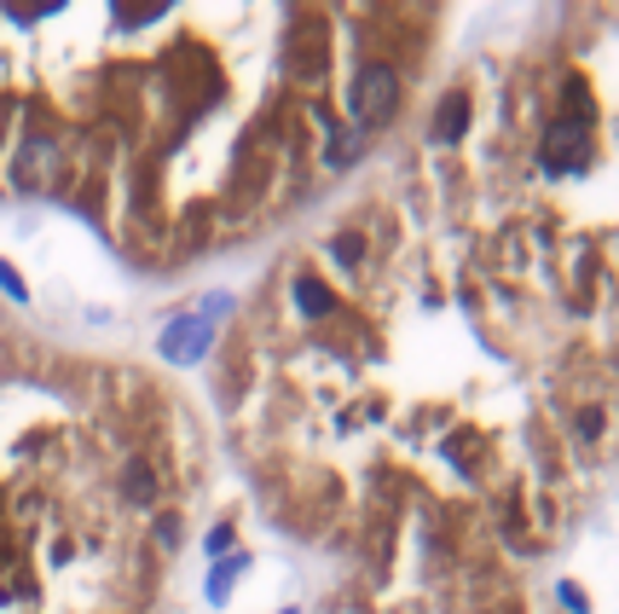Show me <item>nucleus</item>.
<instances>
[{"mask_svg": "<svg viewBox=\"0 0 619 614\" xmlns=\"http://www.w3.org/2000/svg\"><path fill=\"white\" fill-rule=\"evenodd\" d=\"M0 291H7L12 302H24V296H30V291H24V278H18V273L7 268V261H0Z\"/></svg>", "mask_w": 619, "mask_h": 614, "instance_id": "nucleus-4", "label": "nucleus"}, {"mask_svg": "<svg viewBox=\"0 0 619 614\" xmlns=\"http://www.w3.org/2000/svg\"><path fill=\"white\" fill-rule=\"evenodd\" d=\"M296 302H301V314H330V291H319L313 278L296 284Z\"/></svg>", "mask_w": 619, "mask_h": 614, "instance_id": "nucleus-3", "label": "nucleus"}, {"mask_svg": "<svg viewBox=\"0 0 619 614\" xmlns=\"http://www.w3.org/2000/svg\"><path fill=\"white\" fill-rule=\"evenodd\" d=\"M394 111H400V76L388 70V65H365L359 81H354V116H359V128H382Z\"/></svg>", "mask_w": 619, "mask_h": 614, "instance_id": "nucleus-1", "label": "nucleus"}, {"mask_svg": "<svg viewBox=\"0 0 619 614\" xmlns=\"http://www.w3.org/2000/svg\"><path fill=\"white\" fill-rule=\"evenodd\" d=\"M463 116H469L463 93H451L446 105H440V139H458V134H463Z\"/></svg>", "mask_w": 619, "mask_h": 614, "instance_id": "nucleus-2", "label": "nucleus"}, {"mask_svg": "<svg viewBox=\"0 0 619 614\" xmlns=\"http://www.w3.org/2000/svg\"><path fill=\"white\" fill-rule=\"evenodd\" d=\"M128 493H134V499H151V493H157V481L146 476V469H134V476H128Z\"/></svg>", "mask_w": 619, "mask_h": 614, "instance_id": "nucleus-5", "label": "nucleus"}]
</instances>
